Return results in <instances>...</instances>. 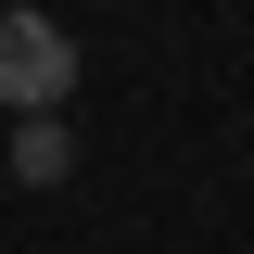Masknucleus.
<instances>
[{
  "label": "nucleus",
  "instance_id": "f257e3e1",
  "mask_svg": "<svg viewBox=\"0 0 254 254\" xmlns=\"http://www.w3.org/2000/svg\"><path fill=\"white\" fill-rule=\"evenodd\" d=\"M64 89H76V38L51 13H0V102L13 115H64Z\"/></svg>",
  "mask_w": 254,
  "mask_h": 254
},
{
  "label": "nucleus",
  "instance_id": "f03ea898",
  "mask_svg": "<svg viewBox=\"0 0 254 254\" xmlns=\"http://www.w3.org/2000/svg\"><path fill=\"white\" fill-rule=\"evenodd\" d=\"M64 165H76V140H64V115H13V178H26V190H51Z\"/></svg>",
  "mask_w": 254,
  "mask_h": 254
}]
</instances>
